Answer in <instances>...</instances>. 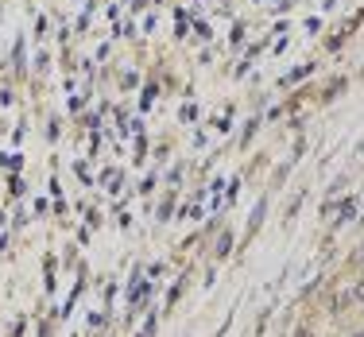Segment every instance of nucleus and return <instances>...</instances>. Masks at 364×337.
Here are the masks:
<instances>
[{
	"label": "nucleus",
	"instance_id": "nucleus-1",
	"mask_svg": "<svg viewBox=\"0 0 364 337\" xmlns=\"http://www.w3.org/2000/svg\"><path fill=\"white\" fill-rule=\"evenodd\" d=\"M357 299H360V302H364V283H360V287H357Z\"/></svg>",
	"mask_w": 364,
	"mask_h": 337
},
{
	"label": "nucleus",
	"instance_id": "nucleus-2",
	"mask_svg": "<svg viewBox=\"0 0 364 337\" xmlns=\"http://www.w3.org/2000/svg\"><path fill=\"white\" fill-rule=\"evenodd\" d=\"M353 337H364V333H353Z\"/></svg>",
	"mask_w": 364,
	"mask_h": 337
}]
</instances>
